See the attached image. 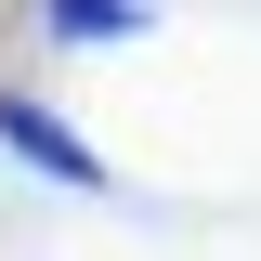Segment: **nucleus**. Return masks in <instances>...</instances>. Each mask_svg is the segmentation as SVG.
<instances>
[{
  "label": "nucleus",
  "instance_id": "1",
  "mask_svg": "<svg viewBox=\"0 0 261 261\" xmlns=\"http://www.w3.org/2000/svg\"><path fill=\"white\" fill-rule=\"evenodd\" d=\"M13 144H27V157H39V170H92V157H79V144H65V130H53V118H39V105H13Z\"/></svg>",
  "mask_w": 261,
  "mask_h": 261
}]
</instances>
